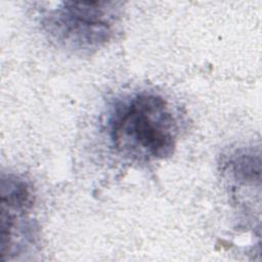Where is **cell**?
Instances as JSON below:
<instances>
[{"mask_svg":"<svg viewBox=\"0 0 262 262\" xmlns=\"http://www.w3.org/2000/svg\"><path fill=\"white\" fill-rule=\"evenodd\" d=\"M115 149L137 162L165 160L176 148L178 127L167 100L156 93H137L119 103L108 120Z\"/></svg>","mask_w":262,"mask_h":262,"instance_id":"6da1fadb","label":"cell"},{"mask_svg":"<svg viewBox=\"0 0 262 262\" xmlns=\"http://www.w3.org/2000/svg\"><path fill=\"white\" fill-rule=\"evenodd\" d=\"M121 3L61 1L41 14V27L58 47L91 54L108 43L121 18Z\"/></svg>","mask_w":262,"mask_h":262,"instance_id":"7a4b0ae2","label":"cell"},{"mask_svg":"<svg viewBox=\"0 0 262 262\" xmlns=\"http://www.w3.org/2000/svg\"><path fill=\"white\" fill-rule=\"evenodd\" d=\"M35 195L31 184L20 176L1 178V260L7 261L33 246L37 229L29 216Z\"/></svg>","mask_w":262,"mask_h":262,"instance_id":"3957f363","label":"cell"}]
</instances>
